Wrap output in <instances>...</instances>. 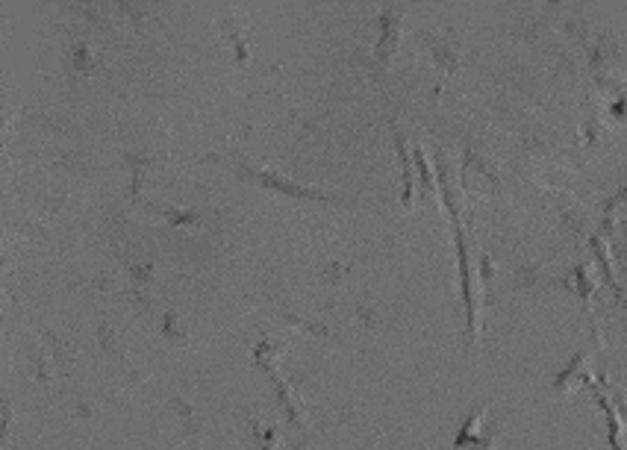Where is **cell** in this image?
Here are the masks:
<instances>
[{
  "instance_id": "1",
  "label": "cell",
  "mask_w": 627,
  "mask_h": 450,
  "mask_svg": "<svg viewBox=\"0 0 627 450\" xmlns=\"http://www.w3.org/2000/svg\"><path fill=\"white\" fill-rule=\"evenodd\" d=\"M592 380V371H589V353H577L575 359L569 362V368L554 380V392H575L580 386H586Z\"/></svg>"
},
{
  "instance_id": "2",
  "label": "cell",
  "mask_w": 627,
  "mask_h": 450,
  "mask_svg": "<svg viewBox=\"0 0 627 450\" xmlns=\"http://www.w3.org/2000/svg\"><path fill=\"white\" fill-rule=\"evenodd\" d=\"M380 27H383V36L377 42V56H380V62H389L395 48H398V39H401V18H398V9L395 6H389L383 12Z\"/></svg>"
},
{
  "instance_id": "3",
  "label": "cell",
  "mask_w": 627,
  "mask_h": 450,
  "mask_svg": "<svg viewBox=\"0 0 627 450\" xmlns=\"http://www.w3.org/2000/svg\"><path fill=\"white\" fill-rule=\"evenodd\" d=\"M174 406L180 409V418H183V430H186L189 442H192V445H201V442H204V436H207V427H204V421L195 415V409H192L186 400H174Z\"/></svg>"
},
{
  "instance_id": "4",
  "label": "cell",
  "mask_w": 627,
  "mask_h": 450,
  "mask_svg": "<svg viewBox=\"0 0 627 450\" xmlns=\"http://www.w3.org/2000/svg\"><path fill=\"white\" fill-rule=\"evenodd\" d=\"M483 415H486V409L480 406L474 415H471L469 421H466V427L457 433V450H466V448H474V445H480L483 439H480V427H483Z\"/></svg>"
},
{
  "instance_id": "5",
  "label": "cell",
  "mask_w": 627,
  "mask_h": 450,
  "mask_svg": "<svg viewBox=\"0 0 627 450\" xmlns=\"http://www.w3.org/2000/svg\"><path fill=\"white\" fill-rule=\"evenodd\" d=\"M427 39H430V36H427ZM430 48H433V59H436L439 68H445V71H457V68H460V50L454 48V45L430 39Z\"/></svg>"
},
{
  "instance_id": "6",
  "label": "cell",
  "mask_w": 627,
  "mask_h": 450,
  "mask_svg": "<svg viewBox=\"0 0 627 450\" xmlns=\"http://www.w3.org/2000/svg\"><path fill=\"white\" fill-rule=\"evenodd\" d=\"M398 150H401V159H404V203H410V198H413V159H410L401 136H398Z\"/></svg>"
},
{
  "instance_id": "7",
  "label": "cell",
  "mask_w": 627,
  "mask_h": 450,
  "mask_svg": "<svg viewBox=\"0 0 627 450\" xmlns=\"http://www.w3.org/2000/svg\"><path fill=\"white\" fill-rule=\"evenodd\" d=\"M257 436L265 439V448H274V442H277V430L274 427H257Z\"/></svg>"
},
{
  "instance_id": "8",
  "label": "cell",
  "mask_w": 627,
  "mask_h": 450,
  "mask_svg": "<svg viewBox=\"0 0 627 450\" xmlns=\"http://www.w3.org/2000/svg\"><path fill=\"white\" fill-rule=\"evenodd\" d=\"M498 445H501V433H492L489 439H483L480 445H474L471 450H498Z\"/></svg>"
}]
</instances>
